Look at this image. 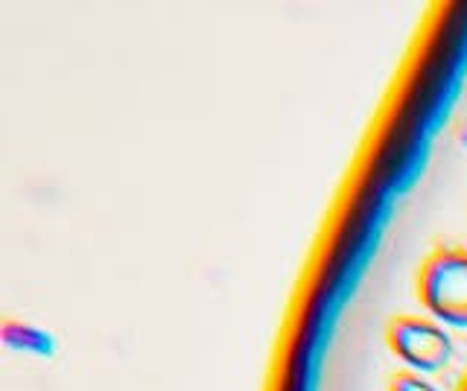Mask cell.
<instances>
[{
  "label": "cell",
  "instance_id": "cell-3",
  "mask_svg": "<svg viewBox=\"0 0 467 391\" xmlns=\"http://www.w3.org/2000/svg\"><path fill=\"white\" fill-rule=\"evenodd\" d=\"M4 342L15 351H24V354H33V356H53L56 354V342L47 330L33 327V324H24V322H15V318H6L4 322Z\"/></svg>",
  "mask_w": 467,
  "mask_h": 391
},
{
  "label": "cell",
  "instance_id": "cell-1",
  "mask_svg": "<svg viewBox=\"0 0 467 391\" xmlns=\"http://www.w3.org/2000/svg\"><path fill=\"white\" fill-rule=\"evenodd\" d=\"M415 293L435 322L467 327V249L438 245L418 269Z\"/></svg>",
  "mask_w": 467,
  "mask_h": 391
},
{
  "label": "cell",
  "instance_id": "cell-4",
  "mask_svg": "<svg viewBox=\"0 0 467 391\" xmlns=\"http://www.w3.org/2000/svg\"><path fill=\"white\" fill-rule=\"evenodd\" d=\"M389 391H441L418 371H398L389 376Z\"/></svg>",
  "mask_w": 467,
  "mask_h": 391
},
{
  "label": "cell",
  "instance_id": "cell-5",
  "mask_svg": "<svg viewBox=\"0 0 467 391\" xmlns=\"http://www.w3.org/2000/svg\"><path fill=\"white\" fill-rule=\"evenodd\" d=\"M456 391H467V371H464V376H462V383L456 386Z\"/></svg>",
  "mask_w": 467,
  "mask_h": 391
},
{
  "label": "cell",
  "instance_id": "cell-2",
  "mask_svg": "<svg viewBox=\"0 0 467 391\" xmlns=\"http://www.w3.org/2000/svg\"><path fill=\"white\" fill-rule=\"evenodd\" d=\"M386 345L389 351L403 359L409 371L432 374L447 368L452 359V339L441 322L427 315H391L386 322Z\"/></svg>",
  "mask_w": 467,
  "mask_h": 391
}]
</instances>
